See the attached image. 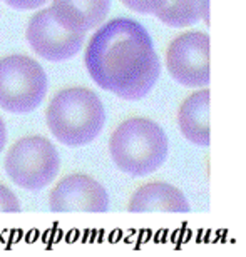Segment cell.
Here are the masks:
<instances>
[{"mask_svg":"<svg viewBox=\"0 0 246 257\" xmlns=\"http://www.w3.org/2000/svg\"><path fill=\"white\" fill-rule=\"evenodd\" d=\"M84 64L101 89L122 100H141L161 75L151 35L139 22L126 17L99 25L86 47Z\"/></svg>","mask_w":246,"mask_h":257,"instance_id":"obj_1","label":"cell"},{"mask_svg":"<svg viewBox=\"0 0 246 257\" xmlns=\"http://www.w3.org/2000/svg\"><path fill=\"white\" fill-rule=\"evenodd\" d=\"M45 122L50 134L69 147L96 141L106 124V109L99 95L87 87H65L49 102Z\"/></svg>","mask_w":246,"mask_h":257,"instance_id":"obj_2","label":"cell"},{"mask_svg":"<svg viewBox=\"0 0 246 257\" xmlns=\"http://www.w3.org/2000/svg\"><path fill=\"white\" fill-rule=\"evenodd\" d=\"M109 154L121 172L144 177L156 172L168 159L169 139L152 119L131 117L112 131Z\"/></svg>","mask_w":246,"mask_h":257,"instance_id":"obj_3","label":"cell"},{"mask_svg":"<svg viewBox=\"0 0 246 257\" xmlns=\"http://www.w3.org/2000/svg\"><path fill=\"white\" fill-rule=\"evenodd\" d=\"M4 169L10 181L20 189L42 191L57 177L60 156L47 137L27 136L9 147Z\"/></svg>","mask_w":246,"mask_h":257,"instance_id":"obj_4","label":"cell"},{"mask_svg":"<svg viewBox=\"0 0 246 257\" xmlns=\"http://www.w3.org/2000/svg\"><path fill=\"white\" fill-rule=\"evenodd\" d=\"M49 79L37 60L22 54L0 59V109L29 114L42 104Z\"/></svg>","mask_w":246,"mask_h":257,"instance_id":"obj_5","label":"cell"},{"mask_svg":"<svg viewBox=\"0 0 246 257\" xmlns=\"http://www.w3.org/2000/svg\"><path fill=\"white\" fill-rule=\"evenodd\" d=\"M209 35L189 30L169 44L166 67L169 75L188 89H201L211 82L209 70Z\"/></svg>","mask_w":246,"mask_h":257,"instance_id":"obj_6","label":"cell"},{"mask_svg":"<svg viewBox=\"0 0 246 257\" xmlns=\"http://www.w3.org/2000/svg\"><path fill=\"white\" fill-rule=\"evenodd\" d=\"M27 42L35 55L49 62H64L72 59L84 45L86 34L70 32L54 19L50 9H42L29 20Z\"/></svg>","mask_w":246,"mask_h":257,"instance_id":"obj_7","label":"cell"},{"mask_svg":"<svg viewBox=\"0 0 246 257\" xmlns=\"http://www.w3.org/2000/svg\"><path fill=\"white\" fill-rule=\"evenodd\" d=\"M52 212H106L109 194L87 174H69L55 184L49 195Z\"/></svg>","mask_w":246,"mask_h":257,"instance_id":"obj_8","label":"cell"},{"mask_svg":"<svg viewBox=\"0 0 246 257\" xmlns=\"http://www.w3.org/2000/svg\"><path fill=\"white\" fill-rule=\"evenodd\" d=\"M54 19L70 32L87 34L106 20L111 0H52Z\"/></svg>","mask_w":246,"mask_h":257,"instance_id":"obj_9","label":"cell"},{"mask_svg":"<svg viewBox=\"0 0 246 257\" xmlns=\"http://www.w3.org/2000/svg\"><path fill=\"white\" fill-rule=\"evenodd\" d=\"M209 94L208 87H201L183 100L178 112V125L183 137L194 146L208 147L211 144V125H209Z\"/></svg>","mask_w":246,"mask_h":257,"instance_id":"obj_10","label":"cell"},{"mask_svg":"<svg viewBox=\"0 0 246 257\" xmlns=\"http://www.w3.org/2000/svg\"><path fill=\"white\" fill-rule=\"evenodd\" d=\"M129 212H189L191 205L181 189L168 182H147L132 192Z\"/></svg>","mask_w":246,"mask_h":257,"instance_id":"obj_11","label":"cell"},{"mask_svg":"<svg viewBox=\"0 0 246 257\" xmlns=\"http://www.w3.org/2000/svg\"><path fill=\"white\" fill-rule=\"evenodd\" d=\"M154 15L169 27H189L199 20L209 24V0H168Z\"/></svg>","mask_w":246,"mask_h":257,"instance_id":"obj_12","label":"cell"},{"mask_svg":"<svg viewBox=\"0 0 246 257\" xmlns=\"http://www.w3.org/2000/svg\"><path fill=\"white\" fill-rule=\"evenodd\" d=\"M166 2L168 0H122L127 9L137 14H156Z\"/></svg>","mask_w":246,"mask_h":257,"instance_id":"obj_13","label":"cell"},{"mask_svg":"<svg viewBox=\"0 0 246 257\" xmlns=\"http://www.w3.org/2000/svg\"><path fill=\"white\" fill-rule=\"evenodd\" d=\"M20 202L7 186L0 184V212H19Z\"/></svg>","mask_w":246,"mask_h":257,"instance_id":"obj_14","label":"cell"},{"mask_svg":"<svg viewBox=\"0 0 246 257\" xmlns=\"http://www.w3.org/2000/svg\"><path fill=\"white\" fill-rule=\"evenodd\" d=\"M4 2L15 10H35L44 7L49 0H4Z\"/></svg>","mask_w":246,"mask_h":257,"instance_id":"obj_15","label":"cell"},{"mask_svg":"<svg viewBox=\"0 0 246 257\" xmlns=\"http://www.w3.org/2000/svg\"><path fill=\"white\" fill-rule=\"evenodd\" d=\"M5 144H7V127H5L4 119L0 117V154H2Z\"/></svg>","mask_w":246,"mask_h":257,"instance_id":"obj_16","label":"cell"}]
</instances>
